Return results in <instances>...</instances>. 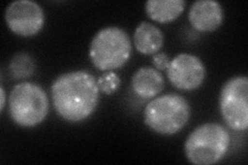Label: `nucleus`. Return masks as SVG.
<instances>
[{
	"instance_id": "nucleus-16",
	"label": "nucleus",
	"mask_w": 248,
	"mask_h": 165,
	"mask_svg": "<svg viewBox=\"0 0 248 165\" xmlns=\"http://www.w3.org/2000/svg\"><path fill=\"white\" fill-rule=\"evenodd\" d=\"M0 100H1V105H0V112H2L4 106H5V102H6V94L2 87L0 88Z\"/></svg>"
},
{
	"instance_id": "nucleus-7",
	"label": "nucleus",
	"mask_w": 248,
	"mask_h": 165,
	"mask_svg": "<svg viewBox=\"0 0 248 165\" xmlns=\"http://www.w3.org/2000/svg\"><path fill=\"white\" fill-rule=\"evenodd\" d=\"M4 18L12 32L23 37L36 35L45 25L43 7L31 0H17L10 3Z\"/></svg>"
},
{
	"instance_id": "nucleus-11",
	"label": "nucleus",
	"mask_w": 248,
	"mask_h": 165,
	"mask_svg": "<svg viewBox=\"0 0 248 165\" xmlns=\"http://www.w3.org/2000/svg\"><path fill=\"white\" fill-rule=\"evenodd\" d=\"M134 45L136 50L143 55L156 54L164 45L162 31L149 22H141L134 33Z\"/></svg>"
},
{
	"instance_id": "nucleus-2",
	"label": "nucleus",
	"mask_w": 248,
	"mask_h": 165,
	"mask_svg": "<svg viewBox=\"0 0 248 165\" xmlns=\"http://www.w3.org/2000/svg\"><path fill=\"white\" fill-rule=\"evenodd\" d=\"M190 118V105L179 94L169 93L155 97L144 109V122L161 135H173L184 128Z\"/></svg>"
},
{
	"instance_id": "nucleus-5",
	"label": "nucleus",
	"mask_w": 248,
	"mask_h": 165,
	"mask_svg": "<svg viewBox=\"0 0 248 165\" xmlns=\"http://www.w3.org/2000/svg\"><path fill=\"white\" fill-rule=\"evenodd\" d=\"M49 105L46 91L33 83H20L10 93V115L21 127L31 128L43 123L48 116Z\"/></svg>"
},
{
	"instance_id": "nucleus-6",
	"label": "nucleus",
	"mask_w": 248,
	"mask_h": 165,
	"mask_svg": "<svg viewBox=\"0 0 248 165\" xmlns=\"http://www.w3.org/2000/svg\"><path fill=\"white\" fill-rule=\"evenodd\" d=\"M219 109L223 121L235 131L248 128V78L234 76L222 86Z\"/></svg>"
},
{
	"instance_id": "nucleus-14",
	"label": "nucleus",
	"mask_w": 248,
	"mask_h": 165,
	"mask_svg": "<svg viewBox=\"0 0 248 165\" xmlns=\"http://www.w3.org/2000/svg\"><path fill=\"white\" fill-rule=\"evenodd\" d=\"M121 80L114 72H107L99 76L97 80V86L100 92L107 95H111L115 93L120 87Z\"/></svg>"
},
{
	"instance_id": "nucleus-3",
	"label": "nucleus",
	"mask_w": 248,
	"mask_h": 165,
	"mask_svg": "<svg viewBox=\"0 0 248 165\" xmlns=\"http://www.w3.org/2000/svg\"><path fill=\"white\" fill-rule=\"evenodd\" d=\"M231 143L228 130L217 123H204L187 136L184 152L187 160L196 165L218 163L226 156Z\"/></svg>"
},
{
	"instance_id": "nucleus-12",
	"label": "nucleus",
	"mask_w": 248,
	"mask_h": 165,
	"mask_svg": "<svg viewBox=\"0 0 248 165\" xmlns=\"http://www.w3.org/2000/svg\"><path fill=\"white\" fill-rule=\"evenodd\" d=\"M185 5L184 0H148L145 3V11L151 20L167 24L180 17Z\"/></svg>"
},
{
	"instance_id": "nucleus-10",
	"label": "nucleus",
	"mask_w": 248,
	"mask_h": 165,
	"mask_svg": "<svg viewBox=\"0 0 248 165\" xmlns=\"http://www.w3.org/2000/svg\"><path fill=\"white\" fill-rule=\"evenodd\" d=\"M164 76L156 68L141 67L131 77V89L140 98L153 99L164 90Z\"/></svg>"
},
{
	"instance_id": "nucleus-15",
	"label": "nucleus",
	"mask_w": 248,
	"mask_h": 165,
	"mask_svg": "<svg viewBox=\"0 0 248 165\" xmlns=\"http://www.w3.org/2000/svg\"><path fill=\"white\" fill-rule=\"evenodd\" d=\"M170 61L169 56L165 53H156L152 58L153 65L157 70H167Z\"/></svg>"
},
{
	"instance_id": "nucleus-9",
	"label": "nucleus",
	"mask_w": 248,
	"mask_h": 165,
	"mask_svg": "<svg viewBox=\"0 0 248 165\" xmlns=\"http://www.w3.org/2000/svg\"><path fill=\"white\" fill-rule=\"evenodd\" d=\"M224 18L221 4L215 0H199L188 12L190 25L199 32H212L218 29Z\"/></svg>"
},
{
	"instance_id": "nucleus-4",
	"label": "nucleus",
	"mask_w": 248,
	"mask_h": 165,
	"mask_svg": "<svg viewBox=\"0 0 248 165\" xmlns=\"http://www.w3.org/2000/svg\"><path fill=\"white\" fill-rule=\"evenodd\" d=\"M131 41L125 30L117 26L100 29L93 36L89 58L91 63L102 72L121 68L131 56Z\"/></svg>"
},
{
	"instance_id": "nucleus-13",
	"label": "nucleus",
	"mask_w": 248,
	"mask_h": 165,
	"mask_svg": "<svg viewBox=\"0 0 248 165\" xmlns=\"http://www.w3.org/2000/svg\"><path fill=\"white\" fill-rule=\"evenodd\" d=\"M10 69L15 78H25L33 75L34 62L28 54L20 53L13 58Z\"/></svg>"
},
{
	"instance_id": "nucleus-8",
	"label": "nucleus",
	"mask_w": 248,
	"mask_h": 165,
	"mask_svg": "<svg viewBox=\"0 0 248 165\" xmlns=\"http://www.w3.org/2000/svg\"><path fill=\"white\" fill-rule=\"evenodd\" d=\"M167 75L176 89L192 91L203 84L206 77V67L196 55L181 53L170 61Z\"/></svg>"
},
{
	"instance_id": "nucleus-1",
	"label": "nucleus",
	"mask_w": 248,
	"mask_h": 165,
	"mask_svg": "<svg viewBox=\"0 0 248 165\" xmlns=\"http://www.w3.org/2000/svg\"><path fill=\"white\" fill-rule=\"evenodd\" d=\"M97 81L86 70L62 74L51 86L54 108L62 119L78 123L94 113L99 101Z\"/></svg>"
}]
</instances>
